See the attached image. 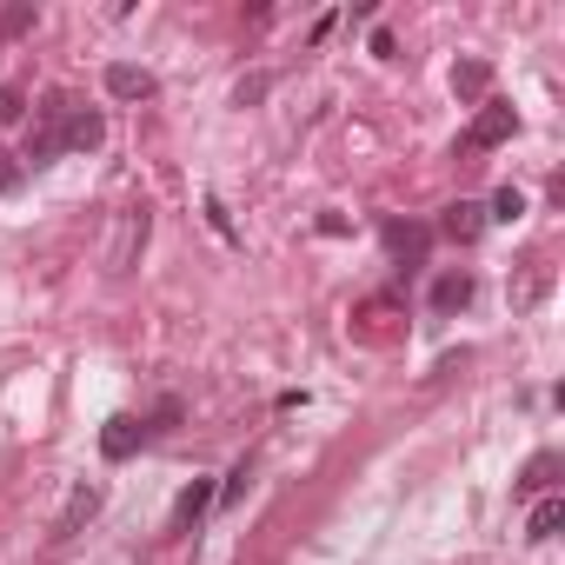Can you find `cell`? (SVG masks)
<instances>
[{"label": "cell", "instance_id": "6da1fadb", "mask_svg": "<svg viewBox=\"0 0 565 565\" xmlns=\"http://www.w3.org/2000/svg\"><path fill=\"white\" fill-rule=\"evenodd\" d=\"M61 153H67V94H47V100H41V127H34V140H28V160L47 167V160H61Z\"/></svg>", "mask_w": 565, "mask_h": 565}, {"label": "cell", "instance_id": "7a4b0ae2", "mask_svg": "<svg viewBox=\"0 0 565 565\" xmlns=\"http://www.w3.org/2000/svg\"><path fill=\"white\" fill-rule=\"evenodd\" d=\"M519 134V114L505 107V100H486L479 114H472V127H466V153H486V147H505Z\"/></svg>", "mask_w": 565, "mask_h": 565}, {"label": "cell", "instance_id": "3957f363", "mask_svg": "<svg viewBox=\"0 0 565 565\" xmlns=\"http://www.w3.org/2000/svg\"><path fill=\"white\" fill-rule=\"evenodd\" d=\"M100 505H107V492H100V486H74V492H67V505H61V519H54V539H74Z\"/></svg>", "mask_w": 565, "mask_h": 565}, {"label": "cell", "instance_id": "277c9868", "mask_svg": "<svg viewBox=\"0 0 565 565\" xmlns=\"http://www.w3.org/2000/svg\"><path fill=\"white\" fill-rule=\"evenodd\" d=\"M439 233H446L452 246H472V239L486 233V206H472V200H452V206L439 213Z\"/></svg>", "mask_w": 565, "mask_h": 565}, {"label": "cell", "instance_id": "5b68a950", "mask_svg": "<svg viewBox=\"0 0 565 565\" xmlns=\"http://www.w3.org/2000/svg\"><path fill=\"white\" fill-rule=\"evenodd\" d=\"M140 439H147V426H140L134 413H114V419L100 426V452H107V459H134Z\"/></svg>", "mask_w": 565, "mask_h": 565}, {"label": "cell", "instance_id": "8992f818", "mask_svg": "<svg viewBox=\"0 0 565 565\" xmlns=\"http://www.w3.org/2000/svg\"><path fill=\"white\" fill-rule=\"evenodd\" d=\"M100 140H107V120H100L94 107H67V147H74V153H94Z\"/></svg>", "mask_w": 565, "mask_h": 565}, {"label": "cell", "instance_id": "52a82bcc", "mask_svg": "<svg viewBox=\"0 0 565 565\" xmlns=\"http://www.w3.org/2000/svg\"><path fill=\"white\" fill-rule=\"evenodd\" d=\"M213 499H220V492H213V479H193V486L180 492V505H173V532H193V525H200V512H206Z\"/></svg>", "mask_w": 565, "mask_h": 565}, {"label": "cell", "instance_id": "ba28073f", "mask_svg": "<svg viewBox=\"0 0 565 565\" xmlns=\"http://www.w3.org/2000/svg\"><path fill=\"white\" fill-rule=\"evenodd\" d=\"M433 307H439V313L472 307V273H439V279H433Z\"/></svg>", "mask_w": 565, "mask_h": 565}, {"label": "cell", "instance_id": "9c48e42d", "mask_svg": "<svg viewBox=\"0 0 565 565\" xmlns=\"http://www.w3.org/2000/svg\"><path fill=\"white\" fill-rule=\"evenodd\" d=\"M107 94L114 100H147L153 94V74L147 67H107Z\"/></svg>", "mask_w": 565, "mask_h": 565}, {"label": "cell", "instance_id": "30bf717a", "mask_svg": "<svg viewBox=\"0 0 565 565\" xmlns=\"http://www.w3.org/2000/svg\"><path fill=\"white\" fill-rule=\"evenodd\" d=\"M486 87H492V67L486 61H459L452 67V94L459 100H486Z\"/></svg>", "mask_w": 565, "mask_h": 565}, {"label": "cell", "instance_id": "8fae6325", "mask_svg": "<svg viewBox=\"0 0 565 565\" xmlns=\"http://www.w3.org/2000/svg\"><path fill=\"white\" fill-rule=\"evenodd\" d=\"M386 246H393L406 266H419V259H426V226H399V220H393V226H386Z\"/></svg>", "mask_w": 565, "mask_h": 565}, {"label": "cell", "instance_id": "7c38bea8", "mask_svg": "<svg viewBox=\"0 0 565 565\" xmlns=\"http://www.w3.org/2000/svg\"><path fill=\"white\" fill-rule=\"evenodd\" d=\"M558 525H565V499H539V505H532V519H525V532H532V539H558Z\"/></svg>", "mask_w": 565, "mask_h": 565}, {"label": "cell", "instance_id": "4fadbf2b", "mask_svg": "<svg viewBox=\"0 0 565 565\" xmlns=\"http://www.w3.org/2000/svg\"><path fill=\"white\" fill-rule=\"evenodd\" d=\"M34 28V8H28V0H8V8H0V41H21Z\"/></svg>", "mask_w": 565, "mask_h": 565}, {"label": "cell", "instance_id": "5bb4252c", "mask_svg": "<svg viewBox=\"0 0 565 565\" xmlns=\"http://www.w3.org/2000/svg\"><path fill=\"white\" fill-rule=\"evenodd\" d=\"M552 472H558V459H552V452H539V459L525 466V479H519V499H525V492H545V486H552Z\"/></svg>", "mask_w": 565, "mask_h": 565}, {"label": "cell", "instance_id": "9a60e30c", "mask_svg": "<svg viewBox=\"0 0 565 565\" xmlns=\"http://www.w3.org/2000/svg\"><path fill=\"white\" fill-rule=\"evenodd\" d=\"M519 213H525V193H519V186H499V193H492V213H486V220H505V226H512Z\"/></svg>", "mask_w": 565, "mask_h": 565}, {"label": "cell", "instance_id": "2e32d148", "mask_svg": "<svg viewBox=\"0 0 565 565\" xmlns=\"http://www.w3.org/2000/svg\"><path fill=\"white\" fill-rule=\"evenodd\" d=\"M21 107H28V94H21V87H0V127H14V120H21Z\"/></svg>", "mask_w": 565, "mask_h": 565}, {"label": "cell", "instance_id": "e0dca14e", "mask_svg": "<svg viewBox=\"0 0 565 565\" xmlns=\"http://www.w3.org/2000/svg\"><path fill=\"white\" fill-rule=\"evenodd\" d=\"M173 419H180V406H173V399H167V406H160V413H153V426H147V433H173Z\"/></svg>", "mask_w": 565, "mask_h": 565}, {"label": "cell", "instance_id": "ac0fdd59", "mask_svg": "<svg viewBox=\"0 0 565 565\" xmlns=\"http://www.w3.org/2000/svg\"><path fill=\"white\" fill-rule=\"evenodd\" d=\"M14 186H21V167H14L8 153H0V193H14Z\"/></svg>", "mask_w": 565, "mask_h": 565}]
</instances>
